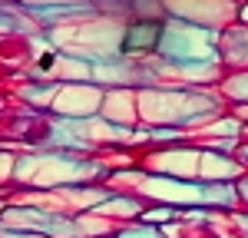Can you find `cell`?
<instances>
[{
	"instance_id": "1",
	"label": "cell",
	"mask_w": 248,
	"mask_h": 238,
	"mask_svg": "<svg viewBox=\"0 0 248 238\" xmlns=\"http://www.w3.org/2000/svg\"><path fill=\"white\" fill-rule=\"evenodd\" d=\"M155 37H159V27L133 23V30H129V37H126V50H146V46H153Z\"/></svg>"
}]
</instances>
